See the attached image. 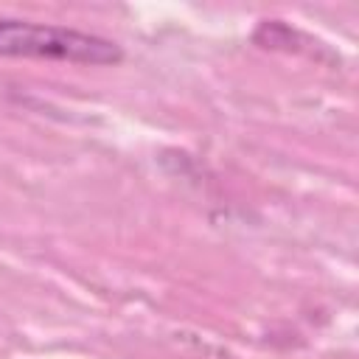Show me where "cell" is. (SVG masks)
Here are the masks:
<instances>
[{"label": "cell", "instance_id": "6da1fadb", "mask_svg": "<svg viewBox=\"0 0 359 359\" xmlns=\"http://www.w3.org/2000/svg\"><path fill=\"white\" fill-rule=\"evenodd\" d=\"M0 56L56 59V62H76V65H118L123 59V48L90 31L3 17Z\"/></svg>", "mask_w": 359, "mask_h": 359}]
</instances>
